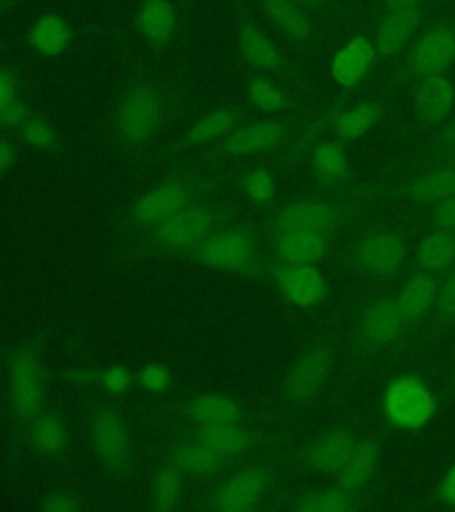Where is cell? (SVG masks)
<instances>
[{
    "label": "cell",
    "instance_id": "4",
    "mask_svg": "<svg viewBox=\"0 0 455 512\" xmlns=\"http://www.w3.org/2000/svg\"><path fill=\"white\" fill-rule=\"evenodd\" d=\"M196 258L217 271L246 272L255 265V242L242 230H224L208 235L196 249Z\"/></svg>",
    "mask_w": 455,
    "mask_h": 512
},
{
    "label": "cell",
    "instance_id": "23",
    "mask_svg": "<svg viewBox=\"0 0 455 512\" xmlns=\"http://www.w3.org/2000/svg\"><path fill=\"white\" fill-rule=\"evenodd\" d=\"M258 4L267 20L288 40L304 43L312 38V20L294 0H258Z\"/></svg>",
    "mask_w": 455,
    "mask_h": 512
},
{
    "label": "cell",
    "instance_id": "24",
    "mask_svg": "<svg viewBox=\"0 0 455 512\" xmlns=\"http://www.w3.org/2000/svg\"><path fill=\"white\" fill-rule=\"evenodd\" d=\"M438 281L434 280L431 272L413 274L397 297L400 313L406 324H416L429 313L432 304L438 299Z\"/></svg>",
    "mask_w": 455,
    "mask_h": 512
},
{
    "label": "cell",
    "instance_id": "7",
    "mask_svg": "<svg viewBox=\"0 0 455 512\" xmlns=\"http://www.w3.org/2000/svg\"><path fill=\"white\" fill-rule=\"evenodd\" d=\"M406 320L402 317L399 304L393 299L383 297L368 304L361 312L358 322V335L361 344L370 351H381L395 344L402 335Z\"/></svg>",
    "mask_w": 455,
    "mask_h": 512
},
{
    "label": "cell",
    "instance_id": "33",
    "mask_svg": "<svg viewBox=\"0 0 455 512\" xmlns=\"http://www.w3.org/2000/svg\"><path fill=\"white\" fill-rule=\"evenodd\" d=\"M31 441L43 456H57L68 443V431L63 420L52 413L32 418Z\"/></svg>",
    "mask_w": 455,
    "mask_h": 512
},
{
    "label": "cell",
    "instance_id": "17",
    "mask_svg": "<svg viewBox=\"0 0 455 512\" xmlns=\"http://www.w3.org/2000/svg\"><path fill=\"white\" fill-rule=\"evenodd\" d=\"M73 43L70 22L59 13H43L32 20L25 32V45L41 59H57L64 56Z\"/></svg>",
    "mask_w": 455,
    "mask_h": 512
},
{
    "label": "cell",
    "instance_id": "49",
    "mask_svg": "<svg viewBox=\"0 0 455 512\" xmlns=\"http://www.w3.org/2000/svg\"><path fill=\"white\" fill-rule=\"evenodd\" d=\"M440 496L443 502L455 507V464L445 473V477L441 480Z\"/></svg>",
    "mask_w": 455,
    "mask_h": 512
},
{
    "label": "cell",
    "instance_id": "53",
    "mask_svg": "<svg viewBox=\"0 0 455 512\" xmlns=\"http://www.w3.org/2000/svg\"><path fill=\"white\" fill-rule=\"evenodd\" d=\"M16 6H18V2H11V0H0V18H2V16L8 15L9 11H13Z\"/></svg>",
    "mask_w": 455,
    "mask_h": 512
},
{
    "label": "cell",
    "instance_id": "14",
    "mask_svg": "<svg viewBox=\"0 0 455 512\" xmlns=\"http://www.w3.org/2000/svg\"><path fill=\"white\" fill-rule=\"evenodd\" d=\"M267 473L260 468H248L221 484L210 498V504L221 512H248L264 498Z\"/></svg>",
    "mask_w": 455,
    "mask_h": 512
},
{
    "label": "cell",
    "instance_id": "22",
    "mask_svg": "<svg viewBox=\"0 0 455 512\" xmlns=\"http://www.w3.org/2000/svg\"><path fill=\"white\" fill-rule=\"evenodd\" d=\"M420 9L390 11L377 27L376 52L379 56L390 57L399 54L408 45L416 29L420 27Z\"/></svg>",
    "mask_w": 455,
    "mask_h": 512
},
{
    "label": "cell",
    "instance_id": "32",
    "mask_svg": "<svg viewBox=\"0 0 455 512\" xmlns=\"http://www.w3.org/2000/svg\"><path fill=\"white\" fill-rule=\"evenodd\" d=\"M381 116H383V109L376 102L354 105L336 118L335 132L342 139H349V141L360 139L376 127Z\"/></svg>",
    "mask_w": 455,
    "mask_h": 512
},
{
    "label": "cell",
    "instance_id": "16",
    "mask_svg": "<svg viewBox=\"0 0 455 512\" xmlns=\"http://www.w3.org/2000/svg\"><path fill=\"white\" fill-rule=\"evenodd\" d=\"M285 134L287 127L280 121L265 120L239 125L221 141L219 152L235 159L269 152L285 139Z\"/></svg>",
    "mask_w": 455,
    "mask_h": 512
},
{
    "label": "cell",
    "instance_id": "30",
    "mask_svg": "<svg viewBox=\"0 0 455 512\" xmlns=\"http://www.w3.org/2000/svg\"><path fill=\"white\" fill-rule=\"evenodd\" d=\"M455 196V169H438L409 185V198L422 205H440Z\"/></svg>",
    "mask_w": 455,
    "mask_h": 512
},
{
    "label": "cell",
    "instance_id": "9",
    "mask_svg": "<svg viewBox=\"0 0 455 512\" xmlns=\"http://www.w3.org/2000/svg\"><path fill=\"white\" fill-rule=\"evenodd\" d=\"M91 443L105 466L121 468L130 454V438L121 416L111 408H98L91 416Z\"/></svg>",
    "mask_w": 455,
    "mask_h": 512
},
{
    "label": "cell",
    "instance_id": "26",
    "mask_svg": "<svg viewBox=\"0 0 455 512\" xmlns=\"http://www.w3.org/2000/svg\"><path fill=\"white\" fill-rule=\"evenodd\" d=\"M240 112L237 107L223 105L216 107L200 120L194 121L189 130L185 132L184 141L189 146L200 144L221 143L224 137L230 136L235 128L239 127Z\"/></svg>",
    "mask_w": 455,
    "mask_h": 512
},
{
    "label": "cell",
    "instance_id": "19",
    "mask_svg": "<svg viewBox=\"0 0 455 512\" xmlns=\"http://www.w3.org/2000/svg\"><path fill=\"white\" fill-rule=\"evenodd\" d=\"M376 47L365 36H356L336 52L331 72L344 88H354L367 77L376 61Z\"/></svg>",
    "mask_w": 455,
    "mask_h": 512
},
{
    "label": "cell",
    "instance_id": "21",
    "mask_svg": "<svg viewBox=\"0 0 455 512\" xmlns=\"http://www.w3.org/2000/svg\"><path fill=\"white\" fill-rule=\"evenodd\" d=\"M328 251V239L324 233L288 230L278 232L276 253L281 262L288 265H315Z\"/></svg>",
    "mask_w": 455,
    "mask_h": 512
},
{
    "label": "cell",
    "instance_id": "6",
    "mask_svg": "<svg viewBox=\"0 0 455 512\" xmlns=\"http://www.w3.org/2000/svg\"><path fill=\"white\" fill-rule=\"evenodd\" d=\"M136 31L153 52H166L180 32L176 0H141L136 9Z\"/></svg>",
    "mask_w": 455,
    "mask_h": 512
},
{
    "label": "cell",
    "instance_id": "20",
    "mask_svg": "<svg viewBox=\"0 0 455 512\" xmlns=\"http://www.w3.org/2000/svg\"><path fill=\"white\" fill-rule=\"evenodd\" d=\"M356 447V441L351 432L345 429H333L324 432L320 438L313 441L308 448L306 461L308 466L322 475H335L342 470L347 457L351 456Z\"/></svg>",
    "mask_w": 455,
    "mask_h": 512
},
{
    "label": "cell",
    "instance_id": "45",
    "mask_svg": "<svg viewBox=\"0 0 455 512\" xmlns=\"http://www.w3.org/2000/svg\"><path fill=\"white\" fill-rule=\"evenodd\" d=\"M438 312L445 322H455V271L448 276L438 290Z\"/></svg>",
    "mask_w": 455,
    "mask_h": 512
},
{
    "label": "cell",
    "instance_id": "18",
    "mask_svg": "<svg viewBox=\"0 0 455 512\" xmlns=\"http://www.w3.org/2000/svg\"><path fill=\"white\" fill-rule=\"evenodd\" d=\"M338 223V210L331 203L324 201L303 200L294 201L285 208H281L276 217V230H304V232H317L328 235L333 232Z\"/></svg>",
    "mask_w": 455,
    "mask_h": 512
},
{
    "label": "cell",
    "instance_id": "1",
    "mask_svg": "<svg viewBox=\"0 0 455 512\" xmlns=\"http://www.w3.org/2000/svg\"><path fill=\"white\" fill-rule=\"evenodd\" d=\"M166 116V95L153 80H137L120 96L114 114L118 136L130 146H143L157 136Z\"/></svg>",
    "mask_w": 455,
    "mask_h": 512
},
{
    "label": "cell",
    "instance_id": "27",
    "mask_svg": "<svg viewBox=\"0 0 455 512\" xmlns=\"http://www.w3.org/2000/svg\"><path fill=\"white\" fill-rule=\"evenodd\" d=\"M377 464H379V447L376 441H361L354 447L351 456L347 457L342 470L336 473L340 488L347 489L349 493L365 488L368 480L374 477Z\"/></svg>",
    "mask_w": 455,
    "mask_h": 512
},
{
    "label": "cell",
    "instance_id": "55",
    "mask_svg": "<svg viewBox=\"0 0 455 512\" xmlns=\"http://www.w3.org/2000/svg\"><path fill=\"white\" fill-rule=\"evenodd\" d=\"M454 164H455V152H454Z\"/></svg>",
    "mask_w": 455,
    "mask_h": 512
},
{
    "label": "cell",
    "instance_id": "12",
    "mask_svg": "<svg viewBox=\"0 0 455 512\" xmlns=\"http://www.w3.org/2000/svg\"><path fill=\"white\" fill-rule=\"evenodd\" d=\"M455 63V25H432L411 54V68L422 77L443 75Z\"/></svg>",
    "mask_w": 455,
    "mask_h": 512
},
{
    "label": "cell",
    "instance_id": "10",
    "mask_svg": "<svg viewBox=\"0 0 455 512\" xmlns=\"http://www.w3.org/2000/svg\"><path fill=\"white\" fill-rule=\"evenodd\" d=\"M406 258V242L399 233L372 232L360 240L356 262L374 278H388L399 271Z\"/></svg>",
    "mask_w": 455,
    "mask_h": 512
},
{
    "label": "cell",
    "instance_id": "13",
    "mask_svg": "<svg viewBox=\"0 0 455 512\" xmlns=\"http://www.w3.org/2000/svg\"><path fill=\"white\" fill-rule=\"evenodd\" d=\"M237 18V48L244 63L256 72H278L285 64L280 47L251 16L240 11Z\"/></svg>",
    "mask_w": 455,
    "mask_h": 512
},
{
    "label": "cell",
    "instance_id": "25",
    "mask_svg": "<svg viewBox=\"0 0 455 512\" xmlns=\"http://www.w3.org/2000/svg\"><path fill=\"white\" fill-rule=\"evenodd\" d=\"M455 91L452 82L443 75L424 77L416 91V111L427 123H440L454 107Z\"/></svg>",
    "mask_w": 455,
    "mask_h": 512
},
{
    "label": "cell",
    "instance_id": "31",
    "mask_svg": "<svg viewBox=\"0 0 455 512\" xmlns=\"http://www.w3.org/2000/svg\"><path fill=\"white\" fill-rule=\"evenodd\" d=\"M312 166L320 184L333 187L344 182L349 171V160L344 148L336 143H320L312 153Z\"/></svg>",
    "mask_w": 455,
    "mask_h": 512
},
{
    "label": "cell",
    "instance_id": "38",
    "mask_svg": "<svg viewBox=\"0 0 455 512\" xmlns=\"http://www.w3.org/2000/svg\"><path fill=\"white\" fill-rule=\"evenodd\" d=\"M153 505L159 511H171L180 502L182 479L176 468H164L153 482Z\"/></svg>",
    "mask_w": 455,
    "mask_h": 512
},
{
    "label": "cell",
    "instance_id": "36",
    "mask_svg": "<svg viewBox=\"0 0 455 512\" xmlns=\"http://www.w3.org/2000/svg\"><path fill=\"white\" fill-rule=\"evenodd\" d=\"M248 100L253 107L262 112H281L287 109L288 96L285 91L269 79L267 75H255L246 86Z\"/></svg>",
    "mask_w": 455,
    "mask_h": 512
},
{
    "label": "cell",
    "instance_id": "39",
    "mask_svg": "<svg viewBox=\"0 0 455 512\" xmlns=\"http://www.w3.org/2000/svg\"><path fill=\"white\" fill-rule=\"evenodd\" d=\"M20 137L29 148L38 152H50L57 144V130L41 116H31L20 128Z\"/></svg>",
    "mask_w": 455,
    "mask_h": 512
},
{
    "label": "cell",
    "instance_id": "44",
    "mask_svg": "<svg viewBox=\"0 0 455 512\" xmlns=\"http://www.w3.org/2000/svg\"><path fill=\"white\" fill-rule=\"evenodd\" d=\"M20 88L22 80L18 72L9 66H0V111L16 98H20Z\"/></svg>",
    "mask_w": 455,
    "mask_h": 512
},
{
    "label": "cell",
    "instance_id": "41",
    "mask_svg": "<svg viewBox=\"0 0 455 512\" xmlns=\"http://www.w3.org/2000/svg\"><path fill=\"white\" fill-rule=\"evenodd\" d=\"M171 383V372L166 365L162 363H150L144 365L139 372V384L141 388L150 393L166 392Z\"/></svg>",
    "mask_w": 455,
    "mask_h": 512
},
{
    "label": "cell",
    "instance_id": "28",
    "mask_svg": "<svg viewBox=\"0 0 455 512\" xmlns=\"http://www.w3.org/2000/svg\"><path fill=\"white\" fill-rule=\"evenodd\" d=\"M189 416L201 427L212 425L239 424L242 409L235 400L217 393H207L192 400Z\"/></svg>",
    "mask_w": 455,
    "mask_h": 512
},
{
    "label": "cell",
    "instance_id": "40",
    "mask_svg": "<svg viewBox=\"0 0 455 512\" xmlns=\"http://www.w3.org/2000/svg\"><path fill=\"white\" fill-rule=\"evenodd\" d=\"M240 187L249 200L255 203H267L276 192V182L271 173L264 168L253 169L244 175Z\"/></svg>",
    "mask_w": 455,
    "mask_h": 512
},
{
    "label": "cell",
    "instance_id": "51",
    "mask_svg": "<svg viewBox=\"0 0 455 512\" xmlns=\"http://www.w3.org/2000/svg\"><path fill=\"white\" fill-rule=\"evenodd\" d=\"M443 139H445V144H448V146H454L455 148V116L454 120L450 121V125H448L447 130H445V136H443Z\"/></svg>",
    "mask_w": 455,
    "mask_h": 512
},
{
    "label": "cell",
    "instance_id": "3",
    "mask_svg": "<svg viewBox=\"0 0 455 512\" xmlns=\"http://www.w3.org/2000/svg\"><path fill=\"white\" fill-rule=\"evenodd\" d=\"M11 406L18 418L32 420L40 415L45 399V381L40 351L32 344H25L13 354L11 372Z\"/></svg>",
    "mask_w": 455,
    "mask_h": 512
},
{
    "label": "cell",
    "instance_id": "46",
    "mask_svg": "<svg viewBox=\"0 0 455 512\" xmlns=\"http://www.w3.org/2000/svg\"><path fill=\"white\" fill-rule=\"evenodd\" d=\"M79 507L77 496L66 493V491H59V493L47 496L45 502L41 504V509L47 512H73L77 511Z\"/></svg>",
    "mask_w": 455,
    "mask_h": 512
},
{
    "label": "cell",
    "instance_id": "35",
    "mask_svg": "<svg viewBox=\"0 0 455 512\" xmlns=\"http://www.w3.org/2000/svg\"><path fill=\"white\" fill-rule=\"evenodd\" d=\"M173 459L178 470L198 475V477L214 475L223 464V457L216 454L214 450H210L207 445H203L200 440L176 448Z\"/></svg>",
    "mask_w": 455,
    "mask_h": 512
},
{
    "label": "cell",
    "instance_id": "37",
    "mask_svg": "<svg viewBox=\"0 0 455 512\" xmlns=\"http://www.w3.org/2000/svg\"><path fill=\"white\" fill-rule=\"evenodd\" d=\"M303 512H347L352 509L351 493L347 489H319L315 493L304 496L303 502L297 507Z\"/></svg>",
    "mask_w": 455,
    "mask_h": 512
},
{
    "label": "cell",
    "instance_id": "11",
    "mask_svg": "<svg viewBox=\"0 0 455 512\" xmlns=\"http://www.w3.org/2000/svg\"><path fill=\"white\" fill-rule=\"evenodd\" d=\"M283 299L297 308H313L328 296V281L315 265L283 264L274 272Z\"/></svg>",
    "mask_w": 455,
    "mask_h": 512
},
{
    "label": "cell",
    "instance_id": "34",
    "mask_svg": "<svg viewBox=\"0 0 455 512\" xmlns=\"http://www.w3.org/2000/svg\"><path fill=\"white\" fill-rule=\"evenodd\" d=\"M200 441L219 456L232 457L246 452L251 438L239 424H226L201 427Z\"/></svg>",
    "mask_w": 455,
    "mask_h": 512
},
{
    "label": "cell",
    "instance_id": "8",
    "mask_svg": "<svg viewBox=\"0 0 455 512\" xmlns=\"http://www.w3.org/2000/svg\"><path fill=\"white\" fill-rule=\"evenodd\" d=\"M191 201V184L182 178H173L144 192L134 207V219L139 224L157 226L192 205Z\"/></svg>",
    "mask_w": 455,
    "mask_h": 512
},
{
    "label": "cell",
    "instance_id": "15",
    "mask_svg": "<svg viewBox=\"0 0 455 512\" xmlns=\"http://www.w3.org/2000/svg\"><path fill=\"white\" fill-rule=\"evenodd\" d=\"M331 368L333 356L326 347H315L312 351L306 352L288 372L285 383L288 399L294 402L312 400L328 381Z\"/></svg>",
    "mask_w": 455,
    "mask_h": 512
},
{
    "label": "cell",
    "instance_id": "5",
    "mask_svg": "<svg viewBox=\"0 0 455 512\" xmlns=\"http://www.w3.org/2000/svg\"><path fill=\"white\" fill-rule=\"evenodd\" d=\"M216 224V214L205 205H189L155 226V242L166 249L198 248Z\"/></svg>",
    "mask_w": 455,
    "mask_h": 512
},
{
    "label": "cell",
    "instance_id": "52",
    "mask_svg": "<svg viewBox=\"0 0 455 512\" xmlns=\"http://www.w3.org/2000/svg\"><path fill=\"white\" fill-rule=\"evenodd\" d=\"M301 8H322L328 0H294Z\"/></svg>",
    "mask_w": 455,
    "mask_h": 512
},
{
    "label": "cell",
    "instance_id": "42",
    "mask_svg": "<svg viewBox=\"0 0 455 512\" xmlns=\"http://www.w3.org/2000/svg\"><path fill=\"white\" fill-rule=\"evenodd\" d=\"M132 372L127 367L121 365H111L100 372V381L98 383L104 386L105 392L112 393V395H121V393L128 392V388L132 386Z\"/></svg>",
    "mask_w": 455,
    "mask_h": 512
},
{
    "label": "cell",
    "instance_id": "50",
    "mask_svg": "<svg viewBox=\"0 0 455 512\" xmlns=\"http://www.w3.org/2000/svg\"><path fill=\"white\" fill-rule=\"evenodd\" d=\"M388 11H409V9H420L424 0H384Z\"/></svg>",
    "mask_w": 455,
    "mask_h": 512
},
{
    "label": "cell",
    "instance_id": "48",
    "mask_svg": "<svg viewBox=\"0 0 455 512\" xmlns=\"http://www.w3.org/2000/svg\"><path fill=\"white\" fill-rule=\"evenodd\" d=\"M18 150L9 139H0V176L6 175L15 166Z\"/></svg>",
    "mask_w": 455,
    "mask_h": 512
},
{
    "label": "cell",
    "instance_id": "2",
    "mask_svg": "<svg viewBox=\"0 0 455 512\" xmlns=\"http://www.w3.org/2000/svg\"><path fill=\"white\" fill-rule=\"evenodd\" d=\"M386 420L400 431H420L436 413V399L424 379L400 376L388 384L383 397Z\"/></svg>",
    "mask_w": 455,
    "mask_h": 512
},
{
    "label": "cell",
    "instance_id": "43",
    "mask_svg": "<svg viewBox=\"0 0 455 512\" xmlns=\"http://www.w3.org/2000/svg\"><path fill=\"white\" fill-rule=\"evenodd\" d=\"M31 107L22 98H16L0 111V127L20 130L25 121L31 118Z\"/></svg>",
    "mask_w": 455,
    "mask_h": 512
},
{
    "label": "cell",
    "instance_id": "29",
    "mask_svg": "<svg viewBox=\"0 0 455 512\" xmlns=\"http://www.w3.org/2000/svg\"><path fill=\"white\" fill-rule=\"evenodd\" d=\"M416 262L425 272L447 271L455 264V233L440 230L427 235L416 249Z\"/></svg>",
    "mask_w": 455,
    "mask_h": 512
},
{
    "label": "cell",
    "instance_id": "47",
    "mask_svg": "<svg viewBox=\"0 0 455 512\" xmlns=\"http://www.w3.org/2000/svg\"><path fill=\"white\" fill-rule=\"evenodd\" d=\"M432 219H434V224L441 228V230L455 233V196L440 203L436 210H434Z\"/></svg>",
    "mask_w": 455,
    "mask_h": 512
},
{
    "label": "cell",
    "instance_id": "54",
    "mask_svg": "<svg viewBox=\"0 0 455 512\" xmlns=\"http://www.w3.org/2000/svg\"><path fill=\"white\" fill-rule=\"evenodd\" d=\"M11 2H18V4H20V2H24V0H11Z\"/></svg>",
    "mask_w": 455,
    "mask_h": 512
}]
</instances>
